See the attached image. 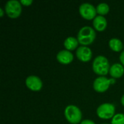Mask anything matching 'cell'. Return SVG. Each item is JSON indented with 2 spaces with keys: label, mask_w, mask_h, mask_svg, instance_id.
<instances>
[{
  "label": "cell",
  "mask_w": 124,
  "mask_h": 124,
  "mask_svg": "<svg viewBox=\"0 0 124 124\" xmlns=\"http://www.w3.org/2000/svg\"><path fill=\"white\" fill-rule=\"evenodd\" d=\"M110 65L108 58L103 55L97 56L92 63L93 71L100 76H105L109 73Z\"/></svg>",
  "instance_id": "1"
},
{
  "label": "cell",
  "mask_w": 124,
  "mask_h": 124,
  "mask_svg": "<svg viewBox=\"0 0 124 124\" xmlns=\"http://www.w3.org/2000/svg\"><path fill=\"white\" fill-rule=\"evenodd\" d=\"M96 38L95 30L91 26H84L78 32L77 39L81 46H88L92 44Z\"/></svg>",
  "instance_id": "2"
},
{
  "label": "cell",
  "mask_w": 124,
  "mask_h": 124,
  "mask_svg": "<svg viewBox=\"0 0 124 124\" xmlns=\"http://www.w3.org/2000/svg\"><path fill=\"white\" fill-rule=\"evenodd\" d=\"M64 115L66 120L71 124H78L82 121L81 110L74 105H68L64 110Z\"/></svg>",
  "instance_id": "3"
},
{
  "label": "cell",
  "mask_w": 124,
  "mask_h": 124,
  "mask_svg": "<svg viewBox=\"0 0 124 124\" xmlns=\"http://www.w3.org/2000/svg\"><path fill=\"white\" fill-rule=\"evenodd\" d=\"M22 6L20 1L17 0H9L4 5L5 13L9 18L16 19L21 15Z\"/></svg>",
  "instance_id": "4"
},
{
  "label": "cell",
  "mask_w": 124,
  "mask_h": 124,
  "mask_svg": "<svg viewBox=\"0 0 124 124\" xmlns=\"http://www.w3.org/2000/svg\"><path fill=\"white\" fill-rule=\"evenodd\" d=\"M116 107L113 104L105 102L101 104L97 108V115L100 118L108 120L112 119L116 115Z\"/></svg>",
  "instance_id": "5"
},
{
  "label": "cell",
  "mask_w": 124,
  "mask_h": 124,
  "mask_svg": "<svg viewBox=\"0 0 124 124\" xmlns=\"http://www.w3.org/2000/svg\"><path fill=\"white\" fill-rule=\"evenodd\" d=\"M115 83V78H108L106 76H98L93 82V88L96 92L99 93H102L106 92L109 89L110 85L114 84Z\"/></svg>",
  "instance_id": "6"
},
{
  "label": "cell",
  "mask_w": 124,
  "mask_h": 124,
  "mask_svg": "<svg viewBox=\"0 0 124 124\" xmlns=\"http://www.w3.org/2000/svg\"><path fill=\"white\" fill-rule=\"evenodd\" d=\"M78 11L81 16L88 20H94L97 14L96 7L93 4L87 2L81 4L79 7Z\"/></svg>",
  "instance_id": "7"
},
{
  "label": "cell",
  "mask_w": 124,
  "mask_h": 124,
  "mask_svg": "<svg viewBox=\"0 0 124 124\" xmlns=\"http://www.w3.org/2000/svg\"><path fill=\"white\" fill-rule=\"evenodd\" d=\"M25 85L30 90L33 92H38L42 89L43 83L41 79L39 76L31 75L26 78Z\"/></svg>",
  "instance_id": "8"
},
{
  "label": "cell",
  "mask_w": 124,
  "mask_h": 124,
  "mask_svg": "<svg viewBox=\"0 0 124 124\" xmlns=\"http://www.w3.org/2000/svg\"><path fill=\"white\" fill-rule=\"evenodd\" d=\"M76 54L77 58L84 62H89L92 58V51L87 46H80L76 49Z\"/></svg>",
  "instance_id": "9"
},
{
  "label": "cell",
  "mask_w": 124,
  "mask_h": 124,
  "mask_svg": "<svg viewBox=\"0 0 124 124\" xmlns=\"http://www.w3.org/2000/svg\"><path fill=\"white\" fill-rule=\"evenodd\" d=\"M56 58L60 63L63 65H68L73 60L74 56L70 51L62 49L57 54Z\"/></svg>",
  "instance_id": "10"
},
{
  "label": "cell",
  "mask_w": 124,
  "mask_h": 124,
  "mask_svg": "<svg viewBox=\"0 0 124 124\" xmlns=\"http://www.w3.org/2000/svg\"><path fill=\"white\" fill-rule=\"evenodd\" d=\"M109 74L113 78H119L124 74V66L119 62L113 63L110 68Z\"/></svg>",
  "instance_id": "11"
},
{
  "label": "cell",
  "mask_w": 124,
  "mask_h": 124,
  "mask_svg": "<svg viewBox=\"0 0 124 124\" xmlns=\"http://www.w3.org/2000/svg\"><path fill=\"white\" fill-rule=\"evenodd\" d=\"M108 25V21L104 16L97 15L96 17L93 20V26L94 28L98 31H103L106 29Z\"/></svg>",
  "instance_id": "12"
},
{
  "label": "cell",
  "mask_w": 124,
  "mask_h": 124,
  "mask_svg": "<svg viewBox=\"0 0 124 124\" xmlns=\"http://www.w3.org/2000/svg\"><path fill=\"white\" fill-rule=\"evenodd\" d=\"M78 41L77 38L73 37V36H68L67 37L65 41H64V46L65 49L68 51H73L75 50L76 49H77L78 48Z\"/></svg>",
  "instance_id": "13"
},
{
  "label": "cell",
  "mask_w": 124,
  "mask_h": 124,
  "mask_svg": "<svg viewBox=\"0 0 124 124\" xmlns=\"http://www.w3.org/2000/svg\"><path fill=\"white\" fill-rule=\"evenodd\" d=\"M108 44H109V47L114 52H119L124 50V44L122 41L118 38H112L111 39H110Z\"/></svg>",
  "instance_id": "14"
},
{
  "label": "cell",
  "mask_w": 124,
  "mask_h": 124,
  "mask_svg": "<svg viewBox=\"0 0 124 124\" xmlns=\"http://www.w3.org/2000/svg\"><path fill=\"white\" fill-rule=\"evenodd\" d=\"M96 9H97V12L99 15L104 16L109 12L110 7L105 2H101L97 4V6L96 7Z\"/></svg>",
  "instance_id": "15"
},
{
  "label": "cell",
  "mask_w": 124,
  "mask_h": 124,
  "mask_svg": "<svg viewBox=\"0 0 124 124\" xmlns=\"http://www.w3.org/2000/svg\"><path fill=\"white\" fill-rule=\"evenodd\" d=\"M111 124H124V113H116L111 119Z\"/></svg>",
  "instance_id": "16"
},
{
  "label": "cell",
  "mask_w": 124,
  "mask_h": 124,
  "mask_svg": "<svg viewBox=\"0 0 124 124\" xmlns=\"http://www.w3.org/2000/svg\"><path fill=\"white\" fill-rule=\"evenodd\" d=\"M20 3L23 6L28 7V6H31L33 4V0H21Z\"/></svg>",
  "instance_id": "17"
},
{
  "label": "cell",
  "mask_w": 124,
  "mask_h": 124,
  "mask_svg": "<svg viewBox=\"0 0 124 124\" xmlns=\"http://www.w3.org/2000/svg\"><path fill=\"white\" fill-rule=\"evenodd\" d=\"M80 124H96L93 121L89 120V119H86V120H83Z\"/></svg>",
  "instance_id": "18"
},
{
  "label": "cell",
  "mask_w": 124,
  "mask_h": 124,
  "mask_svg": "<svg viewBox=\"0 0 124 124\" xmlns=\"http://www.w3.org/2000/svg\"><path fill=\"white\" fill-rule=\"evenodd\" d=\"M119 59H120V62H121V63L124 66V50L121 52V54H120V57H119Z\"/></svg>",
  "instance_id": "19"
},
{
  "label": "cell",
  "mask_w": 124,
  "mask_h": 124,
  "mask_svg": "<svg viewBox=\"0 0 124 124\" xmlns=\"http://www.w3.org/2000/svg\"><path fill=\"white\" fill-rule=\"evenodd\" d=\"M4 13H5L4 9H3L2 8H0V17H2L4 16Z\"/></svg>",
  "instance_id": "20"
},
{
  "label": "cell",
  "mask_w": 124,
  "mask_h": 124,
  "mask_svg": "<svg viewBox=\"0 0 124 124\" xmlns=\"http://www.w3.org/2000/svg\"><path fill=\"white\" fill-rule=\"evenodd\" d=\"M121 103L122 104L123 106H124V94L121 97Z\"/></svg>",
  "instance_id": "21"
},
{
  "label": "cell",
  "mask_w": 124,
  "mask_h": 124,
  "mask_svg": "<svg viewBox=\"0 0 124 124\" xmlns=\"http://www.w3.org/2000/svg\"></svg>",
  "instance_id": "22"
}]
</instances>
